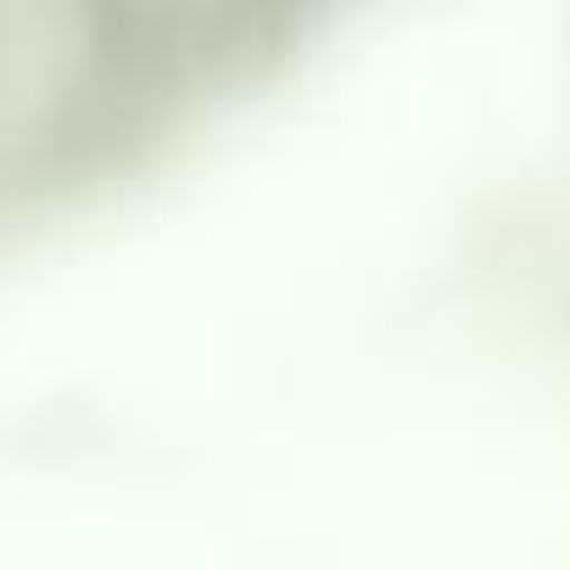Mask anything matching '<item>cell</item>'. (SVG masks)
Instances as JSON below:
<instances>
[{
  "instance_id": "1",
  "label": "cell",
  "mask_w": 570,
  "mask_h": 570,
  "mask_svg": "<svg viewBox=\"0 0 570 570\" xmlns=\"http://www.w3.org/2000/svg\"><path fill=\"white\" fill-rule=\"evenodd\" d=\"M325 23L314 0H0V252L207 146Z\"/></svg>"
}]
</instances>
